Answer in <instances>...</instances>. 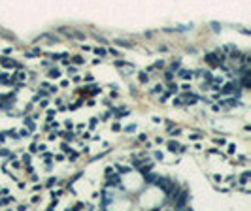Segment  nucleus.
<instances>
[{
  "instance_id": "1",
  "label": "nucleus",
  "mask_w": 251,
  "mask_h": 211,
  "mask_svg": "<svg viewBox=\"0 0 251 211\" xmlns=\"http://www.w3.org/2000/svg\"><path fill=\"white\" fill-rule=\"evenodd\" d=\"M170 149H172V151H179V145H178V143H170Z\"/></svg>"
},
{
  "instance_id": "2",
  "label": "nucleus",
  "mask_w": 251,
  "mask_h": 211,
  "mask_svg": "<svg viewBox=\"0 0 251 211\" xmlns=\"http://www.w3.org/2000/svg\"><path fill=\"white\" fill-rule=\"evenodd\" d=\"M49 75H51V78H59V72H57V70H51Z\"/></svg>"
},
{
  "instance_id": "3",
  "label": "nucleus",
  "mask_w": 251,
  "mask_h": 211,
  "mask_svg": "<svg viewBox=\"0 0 251 211\" xmlns=\"http://www.w3.org/2000/svg\"><path fill=\"white\" fill-rule=\"evenodd\" d=\"M4 64H6V66H15L13 60H6V59H4Z\"/></svg>"
}]
</instances>
